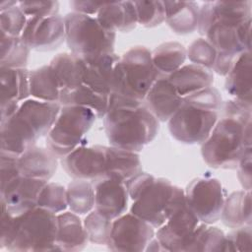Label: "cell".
<instances>
[{
  "label": "cell",
  "instance_id": "obj_35",
  "mask_svg": "<svg viewBox=\"0 0 252 252\" xmlns=\"http://www.w3.org/2000/svg\"><path fill=\"white\" fill-rule=\"evenodd\" d=\"M224 239L225 234L220 228L204 222L199 223L191 236L186 252L223 251Z\"/></svg>",
  "mask_w": 252,
  "mask_h": 252
},
{
  "label": "cell",
  "instance_id": "obj_25",
  "mask_svg": "<svg viewBox=\"0 0 252 252\" xmlns=\"http://www.w3.org/2000/svg\"><path fill=\"white\" fill-rule=\"evenodd\" d=\"M165 23L177 34H188L197 30L199 8L195 1H162Z\"/></svg>",
  "mask_w": 252,
  "mask_h": 252
},
{
  "label": "cell",
  "instance_id": "obj_42",
  "mask_svg": "<svg viewBox=\"0 0 252 252\" xmlns=\"http://www.w3.org/2000/svg\"><path fill=\"white\" fill-rule=\"evenodd\" d=\"M182 99L186 102L193 103L219 112L221 108L223 101L219 90L213 86L205 88L196 93L190 94L188 95H185L182 97Z\"/></svg>",
  "mask_w": 252,
  "mask_h": 252
},
{
  "label": "cell",
  "instance_id": "obj_44",
  "mask_svg": "<svg viewBox=\"0 0 252 252\" xmlns=\"http://www.w3.org/2000/svg\"><path fill=\"white\" fill-rule=\"evenodd\" d=\"M155 178L154 175L141 171L125 181L129 198L135 201L154 182Z\"/></svg>",
  "mask_w": 252,
  "mask_h": 252
},
{
  "label": "cell",
  "instance_id": "obj_19",
  "mask_svg": "<svg viewBox=\"0 0 252 252\" xmlns=\"http://www.w3.org/2000/svg\"><path fill=\"white\" fill-rule=\"evenodd\" d=\"M0 125L1 152L19 157L36 144L38 137L17 114Z\"/></svg>",
  "mask_w": 252,
  "mask_h": 252
},
{
  "label": "cell",
  "instance_id": "obj_29",
  "mask_svg": "<svg viewBox=\"0 0 252 252\" xmlns=\"http://www.w3.org/2000/svg\"><path fill=\"white\" fill-rule=\"evenodd\" d=\"M108 96L98 94L85 84L71 90H60L61 105H77L91 109L96 118H103L108 106Z\"/></svg>",
  "mask_w": 252,
  "mask_h": 252
},
{
  "label": "cell",
  "instance_id": "obj_17",
  "mask_svg": "<svg viewBox=\"0 0 252 252\" xmlns=\"http://www.w3.org/2000/svg\"><path fill=\"white\" fill-rule=\"evenodd\" d=\"M61 109L59 102L28 98L20 103L17 115L22 118L39 138L46 136Z\"/></svg>",
  "mask_w": 252,
  "mask_h": 252
},
{
  "label": "cell",
  "instance_id": "obj_20",
  "mask_svg": "<svg viewBox=\"0 0 252 252\" xmlns=\"http://www.w3.org/2000/svg\"><path fill=\"white\" fill-rule=\"evenodd\" d=\"M89 242L83 221L73 212H62L57 215L56 251H81Z\"/></svg>",
  "mask_w": 252,
  "mask_h": 252
},
{
  "label": "cell",
  "instance_id": "obj_16",
  "mask_svg": "<svg viewBox=\"0 0 252 252\" xmlns=\"http://www.w3.org/2000/svg\"><path fill=\"white\" fill-rule=\"evenodd\" d=\"M144 102L158 121L167 122L180 107L182 96L167 76H160L149 90Z\"/></svg>",
  "mask_w": 252,
  "mask_h": 252
},
{
  "label": "cell",
  "instance_id": "obj_48",
  "mask_svg": "<svg viewBox=\"0 0 252 252\" xmlns=\"http://www.w3.org/2000/svg\"><path fill=\"white\" fill-rule=\"evenodd\" d=\"M20 103L18 101H13V100H9V101H2L0 102V112H1V122H4L8 119H10L12 116H14L19 107H20Z\"/></svg>",
  "mask_w": 252,
  "mask_h": 252
},
{
  "label": "cell",
  "instance_id": "obj_38",
  "mask_svg": "<svg viewBox=\"0 0 252 252\" xmlns=\"http://www.w3.org/2000/svg\"><path fill=\"white\" fill-rule=\"evenodd\" d=\"M138 24L145 28H155L164 22L165 10L162 1H133Z\"/></svg>",
  "mask_w": 252,
  "mask_h": 252
},
{
  "label": "cell",
  "instance_id": "obj_24",
  "mask_svg": "<svg viewBox=\"0 0 252 252\" xmlns=\"http://www.w3.org/2000/svg\"><path fill=\"white\" fill-rule=\"evenodd\" d=\"M167 78L182 97L211 87L214 83L212 70L193 63L181 66Z\"/></svg>",
  "mask_w": 252,
  "mask_h": 252
},
{
  "label": "cell",
  "instance_id": "obj_15",
  "mask_svg": "<svg viewBox=\"0 0 252 252\" xmlns=\"http://www.w3.org/2000/svg\"><path fill=\"white\" fill-rule=\"evenodd\" d=\"M93 184L94 210L112 220L125 214L130 198L124 182L104 177L94 181Z\"/></svg>",
  "mask_w": 252,
  "mask_h": 252
},
{
  "label": "cell",
  "instance_id": "obj_1",
  "mask_svg": "<svg viewBox=\"0 0 252 252\" xmlns=\"http://www.w3.org/2000/svg\"><path fill=\"white\" fill-rule=\"evenodd\" d=\"M251 103L238 99L222 101L220 117L201 144L204 161L217 169H234L251 150Z\"/></svg>",
  "mask_w": 252,
  "mask_h": 252
},
{
  "label": "cell",
  "instance_id": "obj_43",
  "mask_svg": "<svg viewBox=\"0 0 252 252\" xmlns=\"http://www.w3.org/2000/svg\"><path fill=\"white\" fill-rule=\"evenodd\" d=\"M19 7L29 17H49L58 15V1H19Z\"/></svg>",
  "mask_w": 252,
  "mask_h": 252
},
{
  "label": "cell",
  "instance_id": "obj_13",
  "mask_svg": "<svg viewBox=\"0 0 252 252\" xmlns=\"http://www.w3.org/2000/svg\"><path fill=\"white\" fill-rule=\"evenodd\" d=\"M21 37L31 49L53 50L65 40L64 17H29Z\"/></svg>",
  "mask_w": 252,
  "mask_h": 252
},
{
  "label": "cell",
  "instance_id": "obj_10",
  "mask_svg": "<svg viewBox=\"0 0 252 252\" xmlns=\"http://www.w3.org/2000/svg\"><path fill=\"white\" fill-rule=\"evenodd\" d=\"M155 236V229L150 223L132 213H125L113 220L106 246L112 251H145Z\"/></svg>",
  "mask_w": 252,
  "mask_h": 252
},
{
  "label": "cell",
  "instance_id": "obj_23",
  "mask_svg": "<svg viewBox=\"0 0 252 252\" xmlns=\"http://www.w3.org/2000/svg\"><path fill=\"white\" fill-rule=\"evenodd\" d=\"M95 18L107 30L127 32L138 25L133 1L104 2Z\"/></svg>",
  "mask_w": 252,
  "mask_h": 252
},
{
  "label": "cell",
  "instance_id": "obj_7",
  "mask_svg": "<svg viewBox=\"0 0 252 252\" xmlns=\"http://www.w3.org/2000/svg\"><path fill=\"white\" fill-rule=\"evenodd\" d=\"M185 202V192L182 188L173 185L166 178L158 177L133 201L130 213L154 228H158Z\"/></svg>",
  "mask_w": 252,
  "mask_h": 252
},
{
  "label": "cell",
  "instance_id": "obj_31",
  "mask_svg": "<svg viewBox=\"0 0 252 252\" xmlns=\"http://www.w3.org/2000/svg\"><path fill=\"white\" fill-rule=\"evenodd\" d=\"M187 58L186 48L177 41L159 44L152 51V60L160 76H168L184 65Z\"/></svg>",
  "mask_w": 252,
  "mask_h": 252
},
{
  "label": "cell",
  "instance_id": "obj_6",
  "mask_svg": "<svg viewBox=\"0 0 252 252\" xmlns=\"http://www.w3.org/2000/svg\"><path fill=\"white\" fill-rule=\"evenodd\" d=\"M96 116L89 108L77 105H61L52 128L46 135L47 148L62 158L77 148L87 144L85 138Z\"/></svg>",
  "mask_w": 252,
  "mask_h": 252
},
{
  "label": "cell",
  "instance_id": "obj_11",
  "mask_svg": "<svg viewBox=\"0 0 252 252\" xmlns=\"http://www.w3.org/2000/svg\"><path fill=\"white\" fill-rule=\"evenodd\" d=\"M200 220L185 202L158 228L156 237L164 251H184Z\"/></svg>",
  "mask_w": 252,
  "mask_h": 252
},
{
  "label": "cell",
  "instance_id": "obj_9",
  "mask_svg": "<svg viewBox=\"0 0 252 252\" xmlns=\"http://www.w3.org/2000/svg\"><path fill=\"white\" fill-rule=\"evenodd\" d=\"M184 192L188 207L200 221L212 224L220 220L225 193L217 178H195L187 185Z\"/></svg>",
  "mask_w": 252,
  "mask_h": 252
},
{
  "label": "cell",
  "instance_id": "obj_3",
  "mask_svg": "<svg viewBox=\"0 0 252 252\" xmlns=\"http://www.w3.org/2000/svg\"><path fill=\"white\" fill-rule=\"evenodd\" d=\"M160 77L152 60V51L145 46L127 50L115 64L111 94L144 100L153 84Z\"/></svg>",
  "mask_w": 252,
  "mask_h": 252
},
{
  "label": "cell",
  "instance_id": "obj_26",
  "mask_svg": "<svg viewBox=\"0 0 252 252\" xmlns=\"http://www.w3.org/2000/svg\"><path fill=\"white\" fill-rule=\"evenodd\" d=\"M141 171L142 162L138 153L106 146L104 177L125 182Z\"/></svg>",
  "mask_w": 252,
  "mask_h": 252
},
{
  "label": "cell",
  "instance_id": "obj_27",
  "mask_svg": "<svg viewBox=\"0 0 252 252\" xmlns=\"http://www.w3.org/2000/svg\"><path fill=\"white\" fill-rule=\"evenodd\" d=\"M59 84L60 90H71L83 84L85 61L82 57L63 52L52 58L48 64Z\"/></svg>",
  "mask_w": 252,
  "mask_h": 252
},
{
  "label": "cell",
  "instance_id": "obj_22",
  "mask_svg": "<svg viewBox=\"0 0 252 252\" xmlns=\"http://www.w3.org/2000/svg\"><path fill=\"white\" fill-rule=\"evenodd\" d=\"M224 88L234 99L251 103L252 95V59L251 50L240 54L225 76Z\"/></svg>",
  "mask_w": 252,
  "mask_h": 252
},
{
  "label": "cell",
  "instance_id": "obj_32",
  "mask_svg": "<svg viewBox=\"0 0 252 252\" xmlns=\"http://www.w3.org/2000/svg\"><path fill=\"white\" fill-rule=\"evenodd\" d=\"M30 92L32 98L59 102L60 87L49 65L30 71Z\"/></svg>",
  "mask_w": 252,
  "mask_h": 252
},
{
  "label": "cell",
  "instance_id": "obj_40",
  "mask_svg": "<svg viewBox=\"0 0 252 252\" xmlns=\"http://www.w3.org/2000/svg\"><path fill=\"white\" fill-rule=\"evenodd\" d=\"M28 17L19 7V4L0 12V32L11 36H21Z\"/></svg>",
  "mask_w": 252,
  "mask_h": 252
},
{
  "label": "cell",
  "instance_id": "obj_28",
  "mask_svg": "<svg viewBox=\"0 0 252 252\" xmlns=\"http://www.w3.org/2000/svg\"><path fill=\"white\" fill-rule=\"evenodd\" d=\"M251 192L239 190L225 197L220 214V220L229 228L251 224Z\"/></svg>",
  "mask_w": 252,
  "mask_h": 252
},
{
  "label": "cell",
  "instance_id": "obj_2",
  "mask_svg": "<svg viewBox=\"0 0 252 252\" xmlns=\"http://www.w3.org/2000/svg\"><path fill=\"white\" fill-rule=\"evenodd\" d=\"M105 135L110 146L139 153L152 143L159 130V121L144 100L110 94L103 116Z\"/></svg>",
  "mask_w": 252,
  "mask_h": 252
},
{
  "label": "cell",
  "instance_id": "obj_36",
  "mask_svg": "<svg viewBox=\"0 0 252 252\" xmlns=\"http://www.w3.org/2000/svg\"><path fill=\"white\" fill-rule=\"evenodd\" d=\"M112 221L96 210L87 214L83 224L89 241L97 245H107L110 239Z\"/></svg>",
  "mask_w": 252,
  "mask_h": 252
},
{
  "label": "cell",
  "instance_id": "obj_41",
  "mask_svg": "<svg viewBox=\"0 0 252 252\" xmlns=\"http://www.w3.org/2000/svg\"><path fill=\"white\" fill-rule=\"evenodd\" d=\"M252 249L251 224L232 228L225 234L223 251H250Z\"/></svg>",
  "mask_w": 252,
  "mask_h": 252
},
{
  "label": "cell",
  "instance_id": "obj_46",
  "mask_svg": "<svg viewBox=\"0 0 252 252\" xmlns=\"http://www.w3.org/2000/svg\"><path fill=\"white\" fill-rule=\"evenodd\" d=\"M240 55H233L229 53H221L218 52L215 64L212 68V71L220 76H226L230 71L235 61Z\"/></svg>",
  "mask_w": 252,
  "mask_h": 252
},
{
  "label": "cell",
  "instance_id": "obj_4",
  "mask_svg": "<svg viewBox=\"0 0 252 252\" xmlns=\"http://www.w3.org/2000/svg\"><path fill=\"white\" fill-rule=\"evenodd\" d=\"M57 215L35 207L15 216L10 239L5 246L9 251H56Z\"/></svg>",
  "mask_w": 252,
  "mask_h": 252
},
{
  "label": "cell",
  "instance_id": "obj_50",
  "mask_svg": "<svg viewBox=\"0 0 252 252\" xmlns=\"http://www.w3.org/2000/svg\"><path fill=\"white\" fill-rule=\"evenodd\" d=\"M19 4V1H7V0H4L0 3V12L2 11H5V10H8L9 8H12L16 5Z\"/></svg>",
  "mask_w": 252,
  "mask_h": 252
},
{
  "label": "cell",
  "instance_id": "obj_47",
  "mask_svg": "<svg viewBox=\"0 0 252 252\" xmlns=\"http://www.w3.org/2000/svg\"><path fill=\"white\" fill-rule=\"evenodd\" d=\"M104 2H95V1H80L74 0L69 2V6L72 9V12L94 16L98 13L99 9L102 7Z\"/></svg>",
  "mask_w": 252,
  "mask_h": 252
},
{
  "label": "cell",
  "instance_id": "obj_37",
  "mask_svg": "<svg viewBox=\"0 0 252 252\" xmlns=\"http://www.w3.org/2000/svg\"><path fill=\"white\" fill-rule=\"evenodd\" d=\"M37 207L43 208L55 215L65 212L68 208L66 188L55 182H47L41 189Z\"/></svg>",
  "mask_w": 252,
  "mask_h": 252
},
{
  "label": "cell",
  "instance_id": "obj_21",
  "mask_svg": "<svg viewBox=\"0 0 252 252\" xmlns=\"http://www.w3.org/2000/svg\"><path fill=\"white\" fill-rule=\"evenodd\" d=\"M119 58L115 52L89 59L83 58L85 61L83 84L98 94L109 95L111 94L113 70Z\"/></svg>",
  "mask_w": 252,
  "mask_h": 252
},
{
  "label": "cell",
  "instance_id": "obj_12",
  "mask_svg": "<svg viewBox=\"0 0 252 252\" xmlns=\"http://www.w3.org/2000/svg\"><path fill=\"white\" fill-rule=\"evenodd\" d=\"M106 146H81L61 158L65 172L74 179L95 181L105 176Z\"/></svg>",
  "mask_w": 252,
  "mask_h": 252
},
{
  "label": "cell",
  "instance_id": "obj_14",
  "mask_svg": "<svg viewBox=\"0 0 252 252\" xmlns=\"http://www.w3.org/2000/svg\"><path fill=\"white\" fill-rule=\"evenodd\" d=\"M48 181L19 175L0 187V197L13 216L22 215L35 207L39 193Z\"/></svg>",
  "mask_w": 252,
  "mask_h": 252
},
{
  "label": "cell",
  "instance_id": "obj_39",
  "mask_svg": "<svg viewBox=\"0 0 252 252\" xmlns=\"http://www.w3.org/2000/svg\"><path fill=\"white\" fill-rule=\"evenodd\" d=\"M186 54L191 63L212 70L218 51L205 37H199L190 43L186 49Z\"/></svg>",
  "mask_w": 252,
  "mask_h": 252
},
{
  "label": "cell",
  "instance_id": "obj_30",
  "mask_svg": "<svg viewBox=\"0 0 252 252\" xmlns=\"http://www.w3.org/2000/svg\"><path fill=\"white\" fill-rule=\"evenodd\" d=\"M1 101L22 102L31 95L30 71L27 68H0Z\"/></svg>",
  "mask_w": 252,
  "mask_h": 252
},
{
  "label": "cell",
  "instance_id": "obj_49",
  "mask_svg": "<svg viewBox=\"0 0 252 252\" xmlns=\"http://www.w3.org/2000/svg\"><path fill=\"white\" fill-rule=\"evenodd\" d=\"M145 251H153V252H158V251H164L163 247L161 246L160 242L158 240V238L155 236L151 241L150 243L148 244L147 248Z\"/></svg>",
  "mask_w": 252,
  "mask_h": 252
},
{
  "label": "cell",
  "instance_id": "obj_8",
  "mask_svg": "<svg viewBox=\"0 0 252 252\" xmlns=\"http://www.w3.org/2000/svg\"><path fill=\"white\" fill-rule=\"evenodd\" d=\"M219 117V111L182 99L180 107L167 121V127L176 141L187 145H201L209 137Z\"/></svg>",
  "mask_w": 252,
  "mask_h": 252
},
{
  "label": "cell",
  "instance_id": "obj_5",
  "mask_svg": "<svg viewBox=\"0 0 252 252\" xmlns=\"http://www.w3.org/2000/svg\"><path fill=\"white\" fill-rule=\"evenodd\" d=\"M64 22L65 41L72 53L89 59L114 52L116 32L105 29L95 17L70 12Z\"/></svg>",
  "mask_w": 252,
  "mask_h": 252
},
{
  "label": "cell",
  "instance_id": "obj_34",
  "mask_svg": "<svg viewBox=\"0 0 252 252\" xmlns=\"http://www.w3.org/2000/svg\"><path fill=\"white\" fill-rule=\"evenodd\" d=\"M67 203L71 212L87 215L94 208V188L93 182L85 179H74L67 188Z\"/></svg>",
  "mask_w": 252,
  "mask_h": 252
},
{
  "label": "cell",
  "instance_id": "obj_33",
  "mask_svg": "<svg viewBox=\"0 0 252 252\" xmlns=\"http://www.w3.org/2000/svg\"><path fill=\"white\" fill-rule=\"evenodd\" d=\"M0 68H27L31 48L21 36L1 33Z\"/></svg>",
  "mask_w": 252,
  "mask_h": 252
},
{
  "label": "cell",
  "instance_id": "obj_45",
  "mask_svg": "<svg viewBox=\"0 0 252 252\" xmlns=\"http://www.w3.org/2000/svg\"><path fill=\"white\" fill-rule=\"evenodd\" d=\"M251 150L247 151L237 163V177L244 190L251 191L252 187V173H251Z\"/></svg>",
  "mask_w": 252,
  "mask_h": 252
},
{
  "label": "cell",
  "instance_id": "obj_18",
  "mask_svg": "<svg viewBox=\"0 0 252 252\" xmlns=\"http://www.w3.org/2000/svg\"><path fill=\"white\" fill-rule=\"evenodd\" d=\"M58 158L48 149L36 145L31 147L18 158V168L22 176L49 181L55 174Z\"/></svg>",
  "mask_w": 252,
  "mask_h": 252
}]
</instances>
